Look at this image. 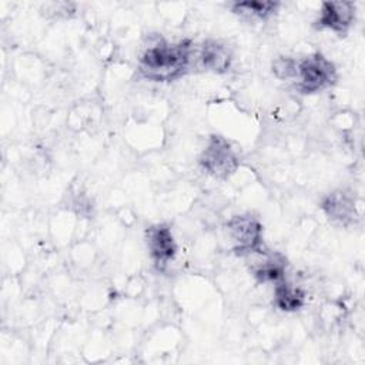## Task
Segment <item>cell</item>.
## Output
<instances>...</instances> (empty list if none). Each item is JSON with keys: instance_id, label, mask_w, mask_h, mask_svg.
<instances>
[{"instance_id": "obj_1", "label": "cell", "mask_w": 365, "mask_h": 365, "mask_svg": "<svg viewBox=\"0 0 365 365\" xmlns=\"http://www.w3.org/2000/svg\"><path fill=\"white\" fill-rule=\"evenodd\" d=\"M195 48L188 40L168 43L161 37L148 41L138 57V73L151 81H170L190 70Z\"/></svg>"}, {"instance_id": "obj_2", "label": "cell", "mask_w": 365, "mask_h": 365, "mask_svg": "<svg viewBox=\"0 0 365 365\" xmlns=\"http://www.w3.org/2000/svg\"><path fill=\"white\" fill-rule=\"evenodd\" d=\"M297 90L302 94H312L328 88L336 80L334 64L319 53L298 60Z\"/></svg>"}, {"instance_id": "obj_3", "label": "cell", "mask_w": 365, "mask_h": 365, "mask_svg": "<svg viewBox=\"0 0 365 365\" xmlns=\"http://www.w3.org/2000/svg\"><path fill=\"white\" fill-rule=\"evenodd\" d=\"M201 167L214 178L225 180L240 167V161L230 143L220 135H212L200 157Z\"/></svg>"}, {"instance_id": "obj_4", "label": "cell", "mask_w": 365, "mask_h": 365, "mask_svg": "<svg viewBox=\"0 0 365 365\" xmlns=\"http://www.w3.org/2000/svg\"><path fill=\"white\" fill-rule=\"evenodd\" d=\"M225 227L232 251L238 255H248L262 247V225L255 217L234 215Z\"/></svg>"}, {"instance_id": "obj_5", "label": "cell", "mask_w": 365, "mask_h": 365, "mask_svg": "<svg viewBox=\"0 0 365 365\" xmlns=\"http://www.w3.org/2000/svg\"><path fill=\"white\" fill-rule=\"evenodd\" d=\"M355 19V4L351 1H325L321 4L317 20L319 29L345 33Z\"/></svg>"}, {"instance_id": "obj_6", "label": "cell", "mask_w": 365, "mask_h": 365, "mask_svg": "<svg viewBox=\"0 0 365 365\" xmlns=\"http://www.w3.org/2000/svg\"><path fill=\"white\" fill-rule=\"evenodd\" d=\"M147 244L151 258L158 269H164L175 257L177 245L171 230L167 225L158 224L147 230Z\"/></svg>"}, {"instance_id": "obj_7", "label": "cell", "mask_w": 365, "mask_h": 365, "mask_svg": "<svg viewBox=\"0 0 365 365\" xmlns=\"http://www.w3.org/2000/svg\"><path fill=\"white\" fill-rule=\"evenodd\" d=\"M197 64L207 71L222 74L230 70L232 63V54L230 48L215 40L205 41L197 51Z\"/></svg>"}, {"instance_id": "obj_8", "label": "cell", "mask_w": 365, "mask_h": 365, "mask_svg": "<svg viewBox=\"0 0 365 365\" xmlns=\"http://www.w3.org/2000/svg\"><path fill=\"white\" fill-rule=\"evenodd\" d=\"M322 210L329 217L332 221L339 222V224H351L358 218L355 201L351 195L342 192V191H335L328 194L322 200Z\"/></svg>"}, {"instance_id": "obj_9", "label": "cell", "mask_w": 365, "mask_h": 365, "mask_svg": "<svg viewBox=\"0 0 365 365\" xmlns=\"http://www.w3.org/2000/svg\"><path fill=\"white\" fill-rule=\"evenodd\" d=\"M274 304L287 312H292L304 307L305 304V294L301 288L297 285H292L287 282L285 279H281L275 282L274 288Z\"/></svg>"}, {"instance_id": "obj_10", "label": "cell", "mask_w": 365, "mask_h": 365, "mask_svg": "<svg viewBox=\"0 0 365 365\" xmlns=\"http://www.w3.org/2000/svg\"><path fill=\"white\" fill-rule=\"evenodd\" d=\"M279 7L278 1H237L231 6V10L242 19L247 20H267L269 19L277 9Z\"/></svg>"}, {"instance_id": "obj_11", "label": "cell", "mask_w": 365, "mask_h": 365, "mask_svg": "<svg viewBox=\"0 0 365 365\" xmlns=\"http://www.w3.org/2000/svg\"><path fill=\"white\" fill-rule=\"evenodd\" d=\"M272 73L279 80H295L297 78V68L298 60L289 56H279L272 61Z\"/></svg>"}]
</instances>
